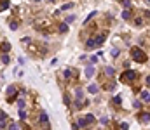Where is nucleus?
<instances>
[{"instance_id":"nucleus-35","label":"nucleus","mask_w":150,"mask_h":130,"mask_svg":"<svg viewBox=\"0 0 150 130\" xmlns=\"http://www.w3.org/2000/svg\"><path fill=\"white\" fill-rule=\"evenodd\" d=\"M35 2H40V0H35Z\"/></svg>"},{"instance_id":"nucleus-29","label":"nucleus","mask_w":150,"mask_h":130,"mask_svg":"<svg viewBox=\"0 0 150 130\" xmlns=\"http://www.w3.org/2000/svg\"><path fill=\"white\" fill-rule=\"evenodd\" d=\"M5 118H7V115H5L4 111H0V120H5Z\"/></svg>"},{"instance_id":"nucleus-32","label":"nucleus","mask_w":150,"mask_h":130,"mask_svg":"<svg viewBox=\"0 0 150 130\" xmlns=\"http://www.w3.org/2000/svg\"><path fill=\"white\" fill-rule=\"evenodd\" d=\"M79 129H80V127H79L77 123H75V125H72V130H79Z\"/></svg>"},{"instance_id":"nucleus-14","label":"nucleus","mask_w":150,"mask_h":130,"mask_svg":"<svg viewBox=\"0 0 150 130\" xmlns=\"http://www.w3.org/2000/svg\"><path fill=\"white\" fill-rule=\"evenodd\" d=\"M7 7H9V0H4V2L0 3V10H5Z\"/></svg>"},{"instance_id":"nucleus-26","label":"nucleus","mask_w":150,"mask_h":130,"mask_svg":"<svg viewBox=\"0 0 150 130\" xmlns=\"http://www.w3.org/2000/svg\"><path fill=\"white\" fill-rule=\"evenodd\" d=\"M19 116H21V118H26V113H25V109H19Z\"/></svg>"},{"instance_id":"nucleus-10","label":"nucleus","mask_w":150,"mask_h":130,"mask_svg":"<svg viewBox=\"0 0 150 130\" xmlns=\"http://www.w3.org/2000/svg\"><path fill=\"white\" fill-rule=\"evenodd\" d=\"M87 92H91V94H98V85H89V89H87Z\"/></svg>"},{"instance_id":"nucleus-16","label":"nucleus","mask_w":150,"mask_h":130,"mask_svg":"<svg viewBox=\"0 0 150 130\" xmlns=\"http://www.w3.org/2000/svg\"><path fill=\"white\" fill-rule=\"evenodd\" d=\"M86 122H87V125H91V123L94 122V116H93V115H87V116H86Z\"/></svg>"},{"instance_id":"nucleus-31","label":"nucleus","mask_w":150,"mask_h":130,"mask_svg":"<svg viewBox=\"0 0 150 130\" xmlns=\"http://www.w3.org/2000/svg\"><path fill=\"white\" fill-rule=\"evenodd\" d=\"M113 102H115V104H120V97H119V96H117V97L113 99Z\"/></svg>"},{"instance_id":"nucleus-15","label":"nucleus","mask_w":150,"mask_h":130,"mask_svg":"<svg viewBox=\"0 0 150 130\" xmlns=\"http://www.w3.org/2000/svg\"><path fill=\"white\" fill-rule=\"evenodd\" d=\"M105 73H107L108 76H113V68H110V66H107V68H105Z\"/></svg>"},{"instance_id":"nucleus-8","label":"nucleus","mask_w":150,"mask_h":130,"mask_svg":"<svg viewBox=\"0 0 150 130\" xmlns=\"http://www.w3.org/2000/svg\"><path fill=\"white\" fill-rule=\"evenodd\" d=\"M93 75H94V68L93 66H87L86 68V78H91Z\"/></svg>"},{"instance_id":"nucleus-3","label":"nucleus","mask_w":150,"mask_h":130,"mask_svg":"<svg viewBox=\"0 0 150 130\" xmlns=\"http://www.w3.org/2000/svg\"><path fill=\"white\" fill-rule=\"evenodd\" d=\"M140 122L150 123V113H141V115H140Z\"/></svg>"},{"instance_id":"nucleus-4","label":"nucleus","mask_w":150,"mask_h":130,"mask_svg":"<svg viewBox=\"0 0 150 130\" xmlns=\"http://www.w3.org/2000/svg\"><path fill=\"white\" fill-rule=\"evenodd\" d=\"M0 50H2L4 54H7V52L11 50V43H9V42H4V43L0 45Z\"/></svg>"},{"instance_id":"nucleus-12","label":"nucleus","mask_w":150,"mask_h":130,"mask_svg":"<svg viewBox=\"0 0 150 130\" xmlns=\"http://www.w3.org/2000/svg\"><path fill=\"white\" fill-rule=\"evenodd\" d=\"M7 130H19V125L12 122V123H9V127H7Z\"/></svg>"},{"instance_id":"nucleus-33","label":"nucleus","mask_w":150,"mask_h":130,"mask_svg":"<svg viewBox=\"0 0 150 130\" xmlns=\"http://www.w3.org/2000/svg\"><path fill=\"white\" fill-rule=\"evenodd\" d=\"M145 82H147V85H150V76H147V80H145Z\"/></svg>"},{"instance_id":"nucleus-36","label":"nucleus","mask_w":150,"mask_h":130,"mask_svg":"<svg viewBox=\"0 0 150 130\" xmlns=\"http://www.w3.org/2000/svg\"><path fill=\"white\" fill-rule=\"evenodd\" d=\"M147 2H148V3H150V0H147Z\"/></svg>"},{"instance_id":"nucleus-24","label":"nucleus","mask_w":150,"mask_h":130,"mask_svg":"<svg viewBox=\"0 0 150 130\" xmlns=\"http://www.w3.org/2000/svg\"><path fill=\"white\" fill-rule=\"evenodd\" d=\"M11 30H18V23H16V21L11 23Z\"/></svg>"},{"instance_id":"nucleus-1","label":"nucleus","mask_w":150,"mask_h":130,"mask_svg":"<svg viewBox=\"0 0 150 130\" xmlns=\"http://www.w3.org/2000/svg\"><path fill=\"white\" fill-rule=\"evenodd\" d=\"M131 57H133L136 63H140V64H141V63H147V59H148L147 54H145L140 47H133V49H131Z\"/></svg>"},{"instance_id":"nucleus-5","label":"nucleus","mask_w":150,"mask_h":130,"mask_svg":"<svg viewBox=\"0 0 150 130\" xmlns=\"http://www.w3.org/2000/svg\"><path fill=\"white\" fill-rule=\"evenodd\" d=\"M86 47H87V49H94V47H98V45H96V40H94V38H89V40L86 42Z\"/></svg>"},{"instance_id":"nucleus-7","label":"nucleus","mask_w":150,"mask_h":130,"mask_svg":"<svg viewBox=\"0 0 150 130\" xmlns=\"http://www.w3.org/2000/svg\"><path fill=\"white\" fill-rule=\"evenodd\" d=\"M105 36H107L105 33H101V35H98V36L94 38V40H96V45H101V43L105 42Z\"/></svg>"},{"instance_id":"nucleus-21","label":"nucleus","mask_w":150,"mask_h":130,"mask_svg":"<svg viewBox=\"0 0 150 130\" xmlns=\"http://www.w3.org/2000/svg\"><path fill=\"white\" fill-rule=\"evenodd\" d=\"M110 54H112V57H117V56H119V49H112Z\"/></svg>"},{"instance_id":"nucleus-30","label":"nucleus","mask_w":150,"mask_h":130,"mask_svg":"<svg viewBox=\"0 0 150 130\" xmlns=\"http://www.w3.org/2000/svg\"><path fill=\"white\" fill-rule=\"evenodd\" d=\"M70 75H72V73H70V69H66V71H65V78H70Z\"/></svg>"},{"instance_id":"nucleus-18","label":"nucleus","mask_w":150,"mask_h":130,"mask_svg":"<svg viewBox=\"0 0 150 130\" xmlns=\"http://www.w3.org/2000/svg\"><path fill=\"white\" fill-rule=\"evenodd\" d=\"M122 17H124V19H129V17H131V12H129V10H124V12H122Z\"/></svg>"},{"instance_id":"nucleus-22","label":"nucleus","mask_w":150,"mask_h":130,"mask_svg":"<svg viewBox=\"0 0 150 130\" xmlns=\"http://www.w3.org/2000/svg\"><path fill=\"white\" fill-rule=\"evenodd\" d=\"M120 2H122L124 7H129V5H131V0H120Z\"/></svg>"},{"instance_id":"nucleus-27","label":"nucleus","mask_w":150,"mask_h":130,"mask_svg":"<svg viewBox=\"0 0 150 130\" xmlns=\"http://www.w3.org/2000/svg\"><path fill=\"white\" fill-rule=\"evenodd\" d=\"M63 101H65V104H66V106L70 104V97H68V96H65V97H63Z\"/></svg>"},{"instance_id":"nucleus-11","label":"nucleus","mask_w":150,"mask_h":130,"mask_svg":"<svg viewBox=\"0 0 150 130\" xmlns=\"http://www.w3.org/2000/svg\"><path fill=\"white\" fill-rule=\"evenodd\" d=\"M75 97L82 101V97H84V90H82V89H77V90H75Z\"/></svg>"},{"instance_id":"nucleus-17","label":"nucleus","mask_w":150,"mask_h":130,"mask_svg":"<svg viewBox=\"0 0 150 130\" xmlns=\"http://www.w3.org/2000/svg\"><path fill=\"white\" fill-rule=\"evenodd\" d=\"M94 16H96V10H93V12H91V14H89V16L86 17V23H89V21H91V19H93Z\"/></svg>"},{"instance_id":"nucleus-19","label":"nucleus","mask_w":150,"mask_h":130,"mask_svg":"<svg viewBox=\"0 0 150 130\" xmlns=\"http://www.w3.org/2000/svg\"><path fill=\"white\" fill-rule=\"evenodd\" d=\"M2 63H4V64H9V56H7V54L2 56Z\"/></svg>"},{"instance_id":"nucleus-2","label":"nucleus","mask_w":150,"mask_h":130,"mask_svg":"<svg viewBox=\"0 0 150 130\" xmlns=\"http://www.w3.org/2000/svg\"><path fill=\"white\" fill-rule=\"evenodd\" d=\"M120 78H122V82H126V83H127V82H133V80H134V78H136V73H134V71H131V69H129V71H124V73H122V76H120Z\"/></svg>"},{"instance_id":"nucleus-20","label":"nucleus","mask_w":150,"mask_h":130,"mask_svg":"<svg viewBox=\"0 0 150 130\" xmlns=\"http://www.w3.org/2000/svg\"><path fill=\"white\" fill-rule=\"evenodd\" d=\"M18 108H19V109H25V101H23V99L18 101Z\"/></svg>"},{"instance_id":"nucleus-6","label":"nucleus","mask_w":150,"mask_h":130,"mask_svg":"<svg viewBox=\"0 0 150 130\" xmlns=\"http://www.w3.org/2000/svg\"><path fill=\"white\" fill-rule=\"evenodd\" d=\"M140 96H141V101H145V102H150V92H148V90H143Z\"/></svg>"},{"instance_id":"nucleus-9","label":"nucleus","mask_w":150,"mask_h":130,"mask_svg":"<svg viewBox=\"0 0 150 130\" xmlns=\"http://www.w3.org/2000/svg\"><path fill=\"white\" fill-rule=\"evenodd\" d=\"M58 30H59V33H66L68 31V24L66 23H59V28Z\"/></svg>"},{"instance_id":"nucleus-34","label":"nucleus","mask_w":150,"mask_h":130,"mask_svg":"<svg viewBox=\"0 0 150 130\" xmlns=\"http://www.w3.org/2000/svg\"><path fill=\"white\" fill-rule=\"evenodd\" d=\"M47 2H49V3H54V2H56V0H47Z\"/></svg>"},{"instance_id":"nucleus-13","label":"nucleus","mask_w":150,"mask_h":130,"mask_svg":"<svg viewBox=\"0 0 150 130\" xmlns=\"http://www.w3.org/2000/svg\"><path fill=\"white\" fill-rule=\"evenodd\" d=\"M40 122L42 123H47L49 120H47V113H40Z\"/></svg>"},{"instance_id":"nucleus-25","label":"nucleus","mask_w":150,"mask_h":130,"mask_svg":"<svg viewBox=\"0 0 150 130\" xmlns=\"http://www.w3.org/2000/svg\"><path fill=\"white\" fill-rule=\"evenodd\" d=\"M68 9H72V3H65L63 5V10H68Z\"/></svg>"},{"instance_id":"nucleus-23","label":"nucleus","mask_w":150,"mask_h":130,"mask_svg":"<svg viewBox=\"0 0 150 130\" xmlns=\"http://www.w3.org/2000/svg\"><path fill=\"white\" fill-rule=\"evenodd\" d=\"M75 21V16H68V17H66V21H65V23H73Z\"/></svg>"},{"instance_id":"nucleus-28","label":"nucleus","mask_w":150,"mask_h":130,"mask_svg":"<svg viewBox=\"0 0 150 130\" xmlns=\"http://www.w3.org/2000/svg\"><path fill=\"white\" fill-rule=\"evenodd\" d=\"M129 129V125H127V123H122V125H120V130H127Z\"/></svg>"}]
</instances>
